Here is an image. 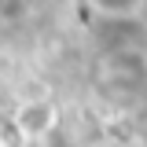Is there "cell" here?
<instances>
[{
	"instance_id": "1",
	"label": "cell",
	"mask_w": 147,
	"mask_h": 147,
	"mask_svg": "<svg viewBox=\"0 0 147 147\" xmlns=\"http://www.w3.org/2000/svg\"><path fill=\"white\" fill-rule=\"evenodd\" d=\"M92 4H96L103 15H132L144 0H92Z\"/></svg>"
}]
</instances>
